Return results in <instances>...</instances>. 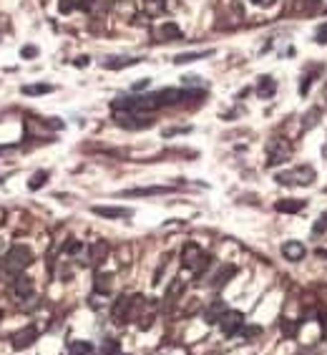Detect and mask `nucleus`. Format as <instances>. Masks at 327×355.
<instances>
[{
    "instance_id": "obj_12",
    "label": "nucleus",
    "mask_w": 327,
    "mask_h": 355,
    "mask_svg": "<svg viewBox=\"0 0 327 355\" xmlns=\"http://www.w3.org/2000/svg\"><path fill=\"white\" fill-rule=\"evenodd\" d=\"M169 186H139V189H126L121 196H156V194H169Z\"/></svg>"
},
{
    "instance_id": "obj_23",
    "label": "nucleus",
    "mask_w": 327,
    "mask_h": 355,
    "mask_svg": "<svg viewBox=\"0 0 327 355\" xmlns=\"http://www.w3.org/2000/svg\"><path fill=\"white\" fill-rule=\"evenodd\" d=\"M20 91H23L25 96H40V93H51L53 86H51V84H35V86H23Z\"/></svg>"
},
{
    "instance_id": "obj_1",
    "label": "nucleus",
    "mask_w": 327,
    "mask_h": 355,
    "mask_svg": "<svg viewBox=\"0 0 327 355\" xmlns=\"http://www.w3.org/2000/svg\"><path fill=\"white\" fill-rule=\"evenodd\" d=\"M209 262H212V257L209 255H204L194 242H189V245H184V252H181V265L184 267H189L196 277H201L204 274V269L209 267Z\"/></svg>"
},
{
    "instance_id": "obj_24",
    "label": "nucleus",
    "mask_w": 327,
    "mask_h": 355,
    "mask_svg": "<svg viewBox=\"0 0 327 355\" xmlns=\"http://www.w3.org/2000/svg\"><path fill=\"white\" fill-rule=\"evenodd\" d=\"M46 179H48V172H43V169H40V172H35V174L30 177V181H28V189H30V191L40 189V186L46 184Z\"/></svg>"
},
{
    "instance_id": "obj_2",
    "label": "nucleus",
    "mask_w": 327,
    "mask_h": 355,
    "mask_svg": "<svg viewBox=\"0 0 327 355\" xmlns=\"http://www.w3.org/2000/svg\"><path fill=\"white\" fill-rule=\"evenodd\" d=\"M33 262V252L25 245H13L5 255V272L10 274H20L28 265Z\"/></svg>"
},
{
    "instance_id": "obj_13",
    "label": "nucleus",
    "mask_w": 327,
    "mask_h": 355,
    "mask_svg": "<svg viewBox=\"0 0 327 355\" xmlns=\"http://www.w3.org/2000/svg\"><path fill=\"white\" fill-rule=\"evenodd\" d=\"M274 209L282 212V214H297V212L305 209V199H279L274 204Z\"/></svg>"
},
{
    "instance_id": "obj_4",
    "label": "nucleus",
    "mask_w": 327,
    "mask_h": 355,
    "mask_svg": "<svg viewBox=\"0 0 327 355\" xmlns=\"http://www.w3.org/2000/svg\"><path fill=\"white\" fill-rule=\"evenodd\" d=\"M279 184H312V179H315V169L312 167H297V169H292L290 174H277L274 177Z\"/></svg>"
},
{
    "instance_id": "obj_28",
    "label": "nucleus",
    "mask_w": 327,
    "mask_h": 355,
    "mask_svg": "<svg viewBox=\"0 0 327 355\" xmlns=\"http://www.w3.org/2000/svg\"><path fill=\"white\" fill-rule=\"evenodd\" d=\"M239 333H242V338H247V340H252V338H257V335L262 333V328H259V325H247V328H242Z\"/></svg>"
},
{
    "instance_id": "obj_3",
    "label": "nucleus",
    "mask_w": 327,
    "mask_h": 355,
    "mask_svg": "<svg viewBox=\"0 0 327 355\" xmlns=\"http://www.w3.org/2000/svg\"><path fill=\"white\" fill-rule=\"evenodd\" d=\"M116 124L118 126H124V129H146V126H151L154 124V118H149V116H141V113H134V111H116Z\"/></svg>"
},
{
    "instance_id": "obj_14",
    "label": "nucleus",
    "mask_w": 327,
    "mask_h": 355,
    "mask_svg": "<svg viewBox=\"0 0 327 355\" xmlns=\"http://www.w3.org/2000/svg\"><path fill=\"white\" fill-rule=\"evenodd\" d=\"M13 292H15L20 300H28V297L33 295V280H30V277H23V274H20V277H15V280H13Z\"/></svg>"
},
{
    "instance_id": "obj_27",
    "label": "nucleus",
    "mask_w": 327,
    "mask_h": 355,
    "mask_svg": "<svg viewBox=\"0 0 327 355\" xmlns=\"http://www.w3.org/2000/svg\"><path fill=\"white\" fill-rule=\"evenodd\" d=\"M76 8H86L83 0H61V13H71Z\"/></svg>"
},
{
    "instance_id": "obj_29",
    "label": "nucleus",
    "mask_w": 327,
    "mask_h": 355,
    "mask_svg": "<svg viewBox=\"0 0 327 355\" xmlns=\"http://www.w3.org/2000/svg\"><path fill=\"white\" fill-rule=\"evenodd\" d=\"M315 41H317L320 46H327V23H322V25L315 30Z\"/></svg>"
},
{
    "instance_id": "obj_26",
    "label": "nucleus",
    "mask_w": 327,
    "mask_h": 355,
    "mask_svg": "<svg viewBox=\"0 0 327 355\" xmlns=\"http://www.w3.org/2000/svg\"><path fill=\"white\" fill-rule=\"evenodd\" d=\"M118 353H121V345H118V340H106L98 355H118Z\"/></svg>"
},
{
    "instance_id": "obj_32",
    "label": "nucleus",
    "mask_w": 327,
    "mask_h": 355,
    "mask_svg": "<svg viewBox=\"0 0 327 355\" xmlns=\"http://www.w3.org/2000/svg\"><path fill=\"white\" fill-rule=\"evenodd\" d=\"M20 53H23V56L28 58V56H35V53H38V48H35V46H25V48H23Z\"/></svg>"
},
{
    "instance_id": "obj_19",
    "label": "nucleus",
    "mask_w": 327,
    "mask_h": 355,
    "mask_svg": "<svg viewBox=\"0 0 327 355\" xmlns=\"http://www.w3.org/2000/svg\"><path fill=\"white\" fill-rule=\"evenodd\" d=\"M159 35H161V41H181V30L174 23H164L159 28Z\"/></svg>"
},
{
    "instance_id": "obj_22",
    "label": "nucleus",
    "mask_w": 327,
    "mask_h": 355,
    "mask_svg": "<svg viewBox=\"0 0 327 355\" xmlns=\"http://www.w3.org/2000/svg\"><path fill=\"white\" fill-rule=\"evenodd\" d=\"M139 61H141V58H108V61H103V66L111 68V71H118V68L134 66V63H139Z\"/></svg>"
},
{
    "instance_id": "obj_25",
    "label": "nucleus",
    "mask_w": 327,
    "mask_h": 355,
    "mask_svg": "<svg viewBox=\"0 0 327 355\" xmlns=\"http://www.w3.org/2000/svg\"><path fill=\"white\" fill-rule=\"evenodd\" d=\"M320 116H322V111H320V108H310V111H307V116H305L302 129H305V131H307V129H312V126L320 121Z\"/></svg>"
},
{
    "instance_id": "obj_17",
    "label": "nucleus",
    "mask_w": 327,
    "mask_h": 355,
    "mask_svg": "<svg viewBox=\"0 0 327 355\" xmlns=\"http://www.w3.org/2000/svg\"><path fill=\"white\" fill-rule=\"evenodd\" d=\"M274 91H277V84H274V78H269V76H262V78H259V84H257V96H259V98H269Z\"/></svg>"
},
{
    "instance_id": "obj_7",
    "label": "nucleus",
    "mask_w": 327,
    "mask_h": 355,
    "mask_svg": "<svg viewBox=\"0 0 327 355\" xmlns=\"http://www.w3.org/2000/svg\"><path fill=\"white\" fill-rule=\"evenodd\" d=\"M91 212L98 214V217H106V219H126V217L134 214V212L126 209V207H101V204L91 207Z\"/></svg>"
},
{
    "instance_id": "obj_31",
    "label": "nucleus",
    "mask_w": 327,
    "mask_h": 355,
    "mask_svg": "<svg viewBox=\"0 0 327 355\" xmlns=\"http://www.w3.org/2000/svg\"><path fill=\"white\" fill-rule=\"evenodd\" d=\"M325 229H327V212H325V214L320 217V222H317V224L312 227V232H315V234H320V232H325Z\"/></svg>"
},
{
    "instance_id": "obj_9",
    "label": "nucleus",
    "mask_w": 327,
    "mask_h": 355,
    "mask_svg": "<svg viewBox=\"0 0 327 355\" xmlns=\"http://www.w3.org/2000/svg\"><path fill=\"white\" fill-rule=\"evenodd\" d=\"M35 338H38V330L30 325V328H23L20 333H15L13 335V348L15 350H23V348H28V345H33L35 343Z\"/></svg>"
},
{
    "instance_id": "obj_21",
    "label": "nucleus",
    "mask_w": 327,
    "mask_h": 355,
    "mask_svg": "<svg viewBox=\"0 0 327 355\" xmlns=\"http://www.w3.org/2000/svg\"><path fill=\"white\" fill-rule=\"evenodd\" d=\"M290 159V146L287 144H282V149H277V151H272L269 154V167H277V164H282V162H287Z\"/></svg>"
},
{
    "instance_id": "obj_16",
    "label": "nucleus",
    "mask_w": 327,
    "mask_h": 355,
    "mask_svg": "<svg viewBox=\"0 0 327 355\" xmlns=\"http://www.w3.org/2000/svg\"><path fill=\"white\" fill-rule=\"evenodd\" d=\"M68 355H93V343H88V340H71L68 343Z\"/></svg>"
},
{
    "instance_id": "obj_10",
    "label": "nucleus",
    "mask_w": 327,
    "mask_h": 355,
    "mask_svg": "<svg viewBox=\"0 0 327 355\" xmlns=\"http://www.w3.org/2000/svg\"><path fill=\"white\" fill-rule=\"evenodd\" d=\"M234 274H237V267H234V265H222V267L217 269V274L212 277V287H214V290H222V287L234 277Z\"/></svg>"
},
{
    "instance_id": "obj_6",
    "label": "nucleus",
    "mask_w": 327,
    "mask_h": 355,
    "mask_svg": "<svg viewBox=\"0 0 327 355\" xmlns=\"http://www.w3.org/2000/svg\"><path fill=\"white\" fill-rule=\"evenodd\" d=\"M131 307H134V300H131L129 295H121V297L113 302V307H111L113 320H116V323H126L129 315H131Z\"/></svg>"
},
{
    "instance_id": "obj_18",
    "label": "nucleus",
    "mask_w": 327,
    "mask_h": 355,
    "mask_svg": "<svg viewBox=\"0 0 327 355\" xmlns=\"http://www.w3.org/2000/svg\"><path fill=\"white\" fill-rule=\"evenodd\" d=\"M106 255H108V242L98 240V242L91 245V262H93V265H101V262L106 260Z\"/></svg>"
},
{
    "instance_id": "obj_11",
    "label": "nucleus",
    "mask_w": 327,
    "mask_h": 355,
    "mask_svg": "<svg viewBox=\"0 0 327 355\" xmlns=\"http://www.w3.org/2000/svg\"><path fill=\"white\" fill-rule=\"evenodd\" d=\"M224 312H227V305L222 300H214L207 307V312H204V320H207V325H219V320L224 318Z\"/></svg>"
},
{
    "instance_id": "obj_15",
    "label": "nucleus",
    "mask_w": 327,
    "mask_h": 355,
    "mask_svg": "<svg viewBox=\"0 0 327 355\" xmlns=\"http://www.w3.org/2000/svg\"><path fill=\"white\" fill-rule=\"evenodd\" d=\"M111 285H113V274H108V272H98V274H96V280H93V292H98V295H108V292H111Z\"/></svg>"
},
{
    "instance_id": "obj_30",
    "label": "nucleus",
    "mask_w": 327,
    "mask_h": 355,
    "mask_svg": "<svg viewBox=\"0 0 327 355\" xmlns=\"http://www.w3.org/2000/svg\"><path fill=\"white\" fill-rule=\"evenodd\" d=\"M81 247H83V245H81L78 240H71V242H66V245H63V250H66L68 255H76V252H81Z\"/></svg>"
},
{
    "instance_id": "obj_33",
    "label": "nucleus",
    "mask_w": 327,
    "mask_h": 355,
    "mask_svg": "<svg viewBox=\"0 0 327 355\" xmlns=\"http://www.w3.org/2000/svg\"><path fill=\"white\" fill-rule=\"evenodd\" d=\"M149 86V78H144V81H139L136 86H134V91H141V89H146Z\"/></svg>"
},
{
    "instance_id": "obj_20",
    "label": "nucleus",
    "mask_w": 327,
    "mask_h": 355,
    "mask_svg": "<svg viewBox=\"0 0 327 355\" xmlns=\"http://www.w3.org/2000/svg\"><path fill=\"white\" fill-rule=\"evenodd\" d=\"M214 51H191V53H179L176 58H174V63H191V61H201V58H207V56H212Z\"/></svg>"
},
{
    "instance_id": "obj_5",
    "label": "nucleus",
    "mask_w": 327,
    "mask_h": 355,
    "mask_svg": "<svg viewBox=\"0 0 327 355\" xmlns=\"http://www.w3.org/2000/svg\"><path fill=\"white\" fill-rule=\"evenodd\" d=\"M219 328H222V333H224L227 338L237 335V333L244 328V315H242L239 310H227L224 318L219 320Z\"/></svg>"
},
{
    "instance_id": "obj_8",
    "label": "nucleus",
    "mask_w": 327,
    "mask_h": 355,
    "mask_svg": "<svg viewBox=\"0 0 327 355\" xmlns=\"http://www.w3.org/2000/svg\"><path fill=\"white\" fill-rule=\"evenodd\" d=\"M282 255H284V260H290V262H300V260H305V255H307V250H305V245L302 242H284L282 245Z\"/></svg>"
}]
</instances>
